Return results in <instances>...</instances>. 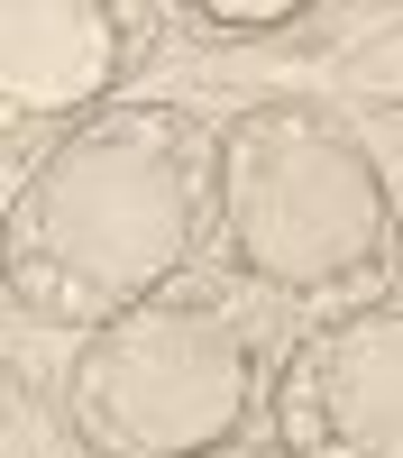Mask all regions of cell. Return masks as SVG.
<instances>
[{
    "instance_id": "4",
    "label": "cell",
    "mask_w": 403,
    "mask_h": 458,
    "mask_svg": "<svg viewBox=\"0 0 403 458\" xmlns=\"http://www.w3.org/2000/svg\"><path fill=\"white\" fill-rule=\"evenodd\" d=\"M266 431L293 458H403V284L293 330Z\"/></svg>"
},
{
    "instance_id": "2",
    "label": "cell",
    "mask_w": 403,
    "mask_h": 458,
    "mask_svg": "<svg viewBox=\"0 0 403 458\" xmlns=\"http://www.w3.org/2000/svg\"><path fill=\"white\" fill-rule=\"evenodd\" d=\"M211 266L275 312H357L403 284V211L366 138L303 92L248 101L220 120Z\"/></svg>"
},
{
    "instance_id": "1",
    "label": "cell",
    "mask_w": 403,
    "mask_h": 458,
    "mask_svg": "<svg viewBox=\"0 0 403 458\" xmlns=\"http://www.w3.org/2000/svg\"><path fill=\"white\" fill-rule=\"evenodd\" d=\"M220 129L183 101H110L55 129L10 183V312L46 330H101L211 257Z\"/></svg>"
},
{
    "instance_id": "3",
    "label": "cell",
    "mask_w": 403,
    "mask_h": 458,
    "mask_svg": "<svg viewBox=\"0 0 403 458\" xmlns=\"http://www.w3.org/2000/svg\"><path fill=\"white\" fill-rule=\"evenodd\" d=\"M275 302H256L239 276L202 257L165 293L129 302L120 321L83 330L64 367V412L83 458H202L256 440L275 412Z\"/></svg>"
},
{
    "instance_id": "5",
    "label": "cell",
    "mask_w": 403,
    "mask_h": 458,
    "mask_svg": "<svg viewBox=\"0 0 403 458\" xmlns=\"http://www.w3.org/2000/svg\"><path fill=\"white\" fill-rule=\"evenodd\" d=\"M165 0H10L0 10V110L10 129H83L165 37Z\"/></svg>"
},
{
    "instance_id": "7",
    "label": "cell",
    "mask_w": 403,
    "mask_h": 458,
    "mask_svg": "<svg viewBox=\"0 0 403 458\" xmlns=\"http://www.w3.org/2000/svg\"><path fill=\"white\" fill-rule=\"evenodd\" d=\"M202 458H293L275 431H256V440H230V449H202Z\"/></svg>"
},
{
    "instance_id": "6",
    "label": "cell",
    "mask_w": 403,
    "mask_h": 458,
    "mask_svg": "<svg viewBox=\"0 0 403 458\" xmlns=\"http://www.w3.org/2000/svg\"><path fill=\"white\" fill-rule=\"evenodd\" d=\"M293 19H312V0H193V10H174L183 37H202V47H239V37H275Z\"/></svg>"
}]
</instances>
